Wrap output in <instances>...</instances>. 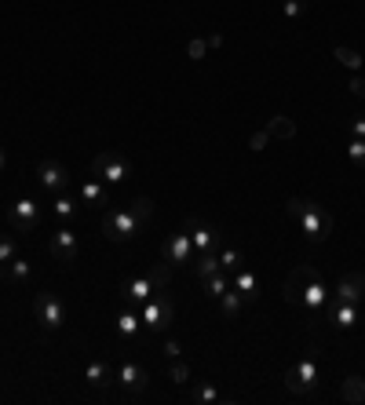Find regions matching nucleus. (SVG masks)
<instances>
[{"mask_svg": "<svg viewBox=\"0 0 365 405\" xmlns=\"http://www.w3.org/2000/svg\"><path fill=\"white\" fill-rule=\"evenodd\" d=\"M92 172L99 176V179H106V183H121V179H128L132 176V164H128L121 154H99L95 161H92Z\"/></svg>", "mask_w": 365, "mask_h": 405, "instance_id": "nucleus-9", "label": "nucleus"}, {"mask_svg": "<svg viewBox=\"0 0 365 405\" xmlns=\"http://www.w3.org/2000/svg\"><path fill=\"white\" fill-rule=\"evenodd\" d=\"M201 289L212 296V300H220V296L230 289V282H227V270H216V274H208V278H201Z\"/></svg>", "mask_w": 365, "mask_h": 405, "instance_id": "nucleus-21", "label": "nucleus"}, {"mask_svg": "<svg viewBox=\"0 0 365 405\" xmlns=\"http://www.w3.org/2000/svg\"><path fill=\"white\" fill-rule=\"evenodd\" d=\"M80 198L88 201V205H99V208H110V205H114L110 190H106L99 179H88V183H84V186H80Z\"/></svg>", "mask_w": 365, "mask_h": 405, "instance_id": "nucleus-19", "label": "nucleus"}, {"mask_svg": "<svg viewBox=\"0 0 365 405\" xmlns=\"http://www.w3.org/2000/svg\"><path fill=\"white\" fill-rule=\"evenodd\" d=\"M33 314H37L40 329L52 332V329H59L62 322H66V303H62L55 292H37V300H33Z\"/></svg>", "mask_w": 365, "mask_h": 405, "instance_id": "nucleus-6", "label": "nucleus"}, {"mask_svg": "<svg viewBox=\"0 0 365 405\" xmlns=\"http://www.w3.org/2000/svg\"><path fill=\"white\" fill-rule=\"evenodd\" d=\"M0 282H11V285H26L30 282V263L26 260H15L11 263H0Z\"/></svg>", "mask_w": 365, "mask_h": 405, "instance_id": "nucleus-18", "label": "nucleus"}, {"mask_svg": "<svg viewBox=\"0 0 365 405\" xmlns=\"http://www.w3.org/2000/svg\"><path fill=\"white\" fill-rule=\"evenodd\" d=\"M84 380H88L92 387H110V369H106L102 361H88V365H84Z\"/></svg>", "mask_w": 365, "mask_h": 405, "instance_id": "nucleus-22", "label": "nucleus"}, {"mask_svg": "<svg viewBox=\"0 0 365 405\" xmlns=\"http://www.w3.org/2000/svg\"><path fill=\"white\" fill-rule=\"evenodd\" d=\"M267 143H270V132L263 128V132H256V135L249 139V150H252V154H260V150H267Z\"/></svg>", "mask_w": 365, "mask_h": 405, "instance_id": "nucleus-38", "label": "nucleus"}, {"mask_svg": "<svg viewBox=\"0 0 365 405\" xmlns=\"http://www.w3.org/2000/svg\"><path fill=\"white\" fill-rule=\"evenodd\" d=\"M333 59L340 62V66H347V70H354V73H358V66H361V55H358L354 48H347V44H340V48H333Z\"/></svg>", "mask_w": 365, "mask_h": 405, "instance_id": "nucleus-28", "label": "nucleus"}, {"mask_svg": "<svg viewBox=\"0 0 365 405\" xmlns=\"http://www.w3.org/2000/svg\"><path fill=\"white\" fill-rule=\"evenodd\" d=\"M139 325H143V318H139V314H132V310H121V318H117V332H121L124 339H136Z\"/></svg>", "mask_w": 365, "mask_h": 405, "instance_id": "nucleus-26", "label": "nucleus"}, {"mask_svg": "<svg viewBox=\"0 0 365 405\" xmlns=\"http://www.w3.org/2000/svg\"><path fill=\"white\" fill-rule=\"evenodd\" d=\"M299 226H304V234H307V241L311 245H321L333 234V216L321 205H314L311 198H307V205H304V212H299V219H296Z\"/></svg>", "mask_w": 365, "mask_h": 405, "instance_id": "nucleus-5", "label": "nucleus"}, {"mask_svg": "<svg viewBox=\"0 0 365 405\" xmlns=\"http://www.w3.org/2000/svg\"><path fill=\"white\" fill-rule=\"evenodd\" d=\"M48 252H52V260H55V263L73 267V263H77V255H80V241H77V234H73L70 226L52 230V238H48Z\"/></svg>", "mask_w": 365, "mask_h": 405, "instance_id": "nucleus-7", "label": "nucleus"}, {"mask_svg": "<svg viewBox=\"0 0 365 405\" xmlns=\"http://www.w3.org/2000/svg\"><path fill=\"white\" fill-rule=\"evenodd\" d=\"M351 135H354V139H365V117H354V121H351Z\"/></svg>", "mask_w": 365, "mask_h": 405, "instance_id": "nucleus-41", "label": "nucleus"}, {"mask_svg": "<svg viewBox=\"0 0 365 405\" xmlns=\"http://www.w3.org/2000/svg\"><path fill=\"white\" fill-rule=\"evenodd\" d=\"M179 354H183V344H179V339H164V358L176 361Z\"/></svg>", "mask_w": 365, "mask_h": 405, "instance_id": "nucleus-39", "label": "nucleus"}, {"mask_svg": "<svg viewBox=\"0 0 365 405\" xmlns=\"http://www.w3.org/2000/svg\"><path fill=\"white\" fill-rule=\"evenodd\" d=\"M139 230H143V226H139L136 212L128 208V205H124V208H117V205L106 208V216H102V234H106V241H114V245L132 241Z\"/></svg>", "mask_w": 365, "mask_h": 405, "instance_id": "nucleus-3", "label": "nucleus"}, {"mask_svg": "<svg viewBox=\"0 0 365 405\" xmlns=\"http://www.w3.org/2000/svg\"><path fill=\"white\" fill-rule=\"evenodd\" d=\"M208 55V40L205 37H198V40H190V44H186V59L190 62H201Z\"/></svg>", "mask_w": 365, "mask_h": 405, "instance_id": "nucleus-33", "label": "nucleus"}, {"mask_svg": "<svg viewBox=\"0 0 365 405\" xmlns=\"http://www.w3.org/2000/svg\"><path fill=\"white\" fill-rule=\"evenodd\" d=\"M285 303L289 307H304V310H325L329 303V289L325 282H321V270L304 263V267H296L289 270V278H285Z\"/></svg>", "mask_w": 365, "mask_h": 405, "instance_id": "nucleus-1", "label": "nucleus"}, {"mask_svg": "<svg viewBox=\"0 0 365 405\" xmlns=\"http://www.w3.org/2000/svg\"><path fill=\"white\" fill-rule=\"evenodd\" d=\"M183 230L190 234V241H194V255H205V252H220V230L205 226L201 219H186Z\"/></svg>", "mask_w": 365, "mask_h": 405, "instance_id": "nucleus-10", "label": "nucleus"}, {"mask_svg": "<svg viewBox=\"0 0 365 405\" xmlns=\"http://www.w3.org/2000/svg\"><path fill=\"white\" fill-rule=\"evenodd\" d=\"M282 11H285V18H299V15L307 11V0H285Z\"/></svg>", "mask_w": 365, "mask_h": 405, "instance_id": "nucleus-36", "label": "nucleus"}, {"mask_svg": "<svg viewBox=\"0 0 365 405\" xmlns=\"http://www.w3.org/2000/svg\"><path fill=\"white\" fill-rule=\"evenodd\" d=\"M325 314L336 329H351L358 325V303H343V300H329L325 303Z\"/></svg>", "mask_w": 365, "mask_h": 405, "instance_id": "nucleus-16", "label": "nucleus"}, {"mask_svg": "<svg viewBox=\"0 0 365 405\" xmlns=\"http://www.w3.org/2000/svg\"><path fill=\"white\" fill-rule=\"evenodd\" d=\"M336 300L343 303H361L365 300V274H343L336 285Z\"/></svg>", "mask_w": 365, "mask_h": 405, "instance_id": "nucleus-15", "label": "nucleus"}, {"mask_svg": "<svg viewBox=\"0 0 365 405\" xmlns=\"http://www.w3.org/2000/svg\"><path fill=\"white\" fill-rule=\"evenodd\" d=\"M347 88H351V95H358V99H365V77H358V73H354V77L347 80Z\"/></svg>", "mask_w": 365, "mask_h": 405, "instance_id": "nucleus-40", "label": "nucleus"}, {"mask_svg": "<svg viewBox=\"0 0 365 405\" xmlns=\"http://www.w3.org/2000/svg\"><path fill=\"white\" fill-rule=\"evenodd\" d=\"M347 157H351L358 168H365V139H351V146H347Z\"/></svg>", "mask_w": 365, "mask_h": 405, "instance_id": "nucleus-34", "label": "nucleus"}, {"mask_svg": "<svg viewBox=\"0 0 365 405\" xmlns=\"http://www.w3.org/2000/svg\"><path fill=\"white\" fill-rule=\"evenodd\" d=\"M241 303H245V300H241V296L234 292V289H227V292L220 296V310H223V318H234V314L241 310Z\"/></svg>", "mask_w": 365, "mask_h": 405, "instance_id": "nucleus-30", "label": "nucleus"}, {"mask_svg": "<svg viewBox=\"0 0 365 405\" xmlns=\"http://www.w3.org/2000/svg\"><path fill=\"white\" fill-rule=\"evenodd\" d=\"M161 260H164L168 267L194 263V241H190V234H186V230L168 234V241H164V248H161Z\"/></svg>", "mask_w": 365, "mask_h": 405, "instance_id": "nucleus-8", "label": "nucleus"}, {"mask_svg": "<svg viewBox=\"0 0 365 405\" xmlns=\"http://www.w3.org/2000/svg\"><path fill=\"white\" fill-rule=\"evenodd\" d=\"M15 260V241L8 234H0V263H11Z\"/></svg>", "mask_w": 365, "mask_h": 405, "instance_id": "nucleus-37", "label": "nucleus"}, {"mask_svg": "<svg viewBox=\"0 0 365 405\" xmlns=\"http://www.w3.org/2000/svg\"><path fill=\"white\" fill-rule=\"evenodd\" d=\"M143 325L146 329H154V332H164L172 322H176V303H172V296L161 289V292H154L150 300L143 303Z\"/></svg>", "mask_w": 365, "mask_h": 405, "instance_id": "nucleus-4", "label": "nucleus"}, {"mask_svg": "<svg viewBox=\"0 0 365 405\" xmlns=\"http://www.w3.org/2000/svg\"><path fill=\"white\" fill-rule=\"evenodd\" d=\"M340 398L351 405H365V376H347L340 383Z\"/></svg>", "mask_w": 365, "mask_h": 405, "instance_id": "nucleus-20", "label": "nucleus"}, {"mask_svg": "<svg viewBox=\"0 0 365 405\" xmlns=\"http://www.w3.org/2000/svg\"><path fill=\"white\" fill-rule=\"evenodd\" d=\"M216 270H223L220 267V252H205V255H198V260H194V274H198V278H208V274H216Z\"/></svg>", "mask_w": 365, "mask_h": 405, "instance_id": "nucleus-25", "label": "nucleus"}, {"mask_svg": "<svg viewBox=\"0 0 365 405\" xmlns=\"http://www.w3.org/2000/svg\"><path fill=\"white\" fill-rule=\"evenodd\" d=\"M37 179H40V186H48L52 194H62V190L70 186V172H66V164H59V161H40Z\"/></svg>", "mask_w": 365, "mask_h": 405, "instance_id": "nucleus-11", "label": "nucleus"}, {"mask_svg": "<svg viewBox=\"0 0 365 405\" xmlns=\"http://www.w3.org/2000/svg\"><path fill=\"white\" fill-rule=\"evenodd\" d=\"M172 383H179V387H186V383H190V369L183 365V361L176 358V361H172Z\"/></svg>", "mask_w": 365, "mask_h": 405, "instance_id": "nucleus-35", "label": "nucleus"}, {"mask_svg": "<svg viewBox=\"0 0 365 405\" xmlns=\"http://www.w3.org/2000/svg\"><path fill=\"white\" fill-rule=\"evenodd\" d=\"M318 383H321V365H318V354L299 358L296 365H289V369H285V387H289L296 398H314Z\"/></svg>", "mask_w": 365, "mask_h": 405, "instance_id": "nucleus-2", "label": "nucleus"}, {"mask_svg": "<svg viewBox=\"0 0 365 405\" xmlns=\"http://www.w3.org/2000/svg\"><path fill=\"white\" fill-rule=\"evenodd\" d=\"M190 383H194V380H190ZM186 398H190V401H220V391L212 387V383H194Z\"/></svg>", "mask_w": 365, "mask_h": 405, "instance_id": "nucleus-29", "label": "nucleus"}, {"mask_svg": "<svg viewBox=\"0 0 365 405\" xmlns=\"http://www.w3.org/2000/svg\"><path fill=\"white\" fill-rule=\"evenodd\" d=\"M146 274H150V282H154V289H157V292H161V289H168V278H172V267H168L164 260H161V263H154V267H150Z\"/></svg>", "mask_w": 365, "mask_h": 405, "instance_id": "nucleus-31", "label": "nucleus"}, {"mask_svg": "<svg viewBox=\"0 0 365 405\" xmlns=\"http://www.w3.org/2000/svg\"><path fill=\"white\" fill-rule=\"evenodd\" d=\"M205 40H208V52H212V48H223V33H212V37H205Z\"/></svg>", "mask_w": 365, "mask_h": 405, "instance_id": "nucleus-42", "label": "nucleus"}, {"mask_svg": "<svg viewBox=\"0 0 365 405\" xmlns=\"http://www.w3.org/2000/svg\"><path fill=\"white\" fill-rule=\"evenodd\" d=\"M128 208L136 212V219H139V226H143V230H146L150 223H154V201H150V198H136Z\"/></svg>", "mask_w": 365, "mask_h": 405, "instance_id": "nucleus-27", "label": "nucleus"}, {"mask_svg": "<svg viewBox=\"0 0 365 405\" xmlns=\"http://www.w3.org/2000/svg\"><path fill=\"white\" fill-rule=\"evenodd\" d=\"M4 168H8V154H4V150H0V172H4Z\"/></svg>", "mask_w": 365, "mask_h": 405, "instance_id": "nucleus-43", "label": "nucleus"}, {"mask_svg": "<svg viewBox=\"0 0 365 405\" xmlns=\"http://www.w3.org/2000/svg\"><path fill=\"white\" fill-rule=\"evenodd\" d=\"M154 292H157V289H154V282H150V274H139V278H124V282H121L124 303H146Z\"/></svg>", "mask_w": 365, "mask_h": 405, "instance_id": "nucleus-14", "label": "nucleus"}, {"mask_svg": "<svg viewBox=\"0 0 365 405\" xmlns=\"http://www.w3.org/2000/svg\"><path fill=\"white\" fill-rule=\"evenodd\" d=\"M121 387L128 391V394H139V391H146V383H150V373L143 369V365H136V361H121V369H117V376H114Z\"/></svg>", "mask_w": 365, "mask_h": 405, "instance_id": "nucleus-12", "label": "nucleus"}, {"mask_svg": "<svg viewBox=\"0 0 365 405\" xmlns=\"http://www.w3.org/2000/svg\"><path fill=\"white\" fill-rule=\"evenodd\" d=\"M220 267H223V270H230V274H234V270H241V267H245V255H241V248L223 245V248H220Z\"/></svg>", "mask_w": 365, "mask_h": 405, "instance_id": "nucleus-24", "label": "nucleus"}, {"mask_svg": "<svg viewBox=\"0 0 365 405\" xmlns=\"http://www.w3.org/2000/svg\"><path fill=\"white\" fill-rule=\"evenodd\" d=\"M267 132H270V139H296V124H292V117H270Z\"/></svg>", "mask_w": 365, "mask_h": 405, "instance_id": "nucleus-23", "label": "nucleus"}, {"mask_svg": "<svg viewBox=\"0 0 365 405\" xmlns=\"http://www.w3.org/2000/svg\"><path fill=\"white\" fill-rule=\"evenodd\" d=\"M234 292H238L245 303H256V300H260V282H256V274H252L249 267L234 270Z\"/></svg>", "mask_w": 365, "mask_h": 405, "instance_id": "nucleus-17", "label": "nucleus"}, {"mask_svg": "<svg viewBox=\"0 0 365 405\" xmlns=\"http://www.w3.org/2000/svg\"><path fill=\"white\" fill-rule=\"evenodd\" d=\"M52 212H55L59 219H73V216H77V205H73L66 194H59V198H55V205H52Z\"/></svg>", "mask_w": 365, "mask_h": 405, "instance_id": "nucleus-32", "label": "nucleus"}, {"mask_svg": "<svg viewBox=\"0 0 365 405\" xmlns=\"http://www.w3.org/2000/svg\"><path fill=\"white\" fill-rule=\"evenodd\" d=\"M11 219H15V230H18V234L37 230V223H40V208H37V201H30V198L15 201V205H11Z\"/></svg>", "mask_w": 365, "mask_h": 405, "instance_id": "nucleus-13", "label": "nucleus"}]
</instances>
